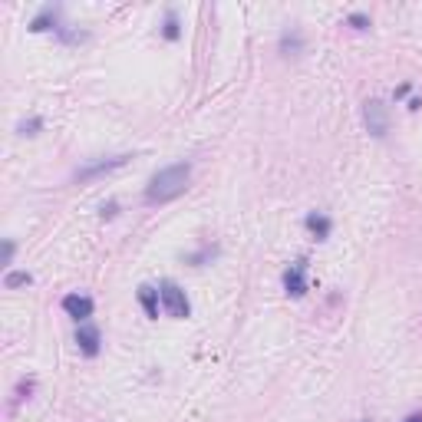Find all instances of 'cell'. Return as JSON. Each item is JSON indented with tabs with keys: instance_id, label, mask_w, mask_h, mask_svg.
I'll list each match as a JSON object with an SVG mask.
<instances>
[{
	"instance_id": "cell-1",
	"label": "cell",
	"mask_w": 422,
	"mask_h": 422,
	"mask_svg": "<svg viewBox=\"0 0 422 422\" xmlns=\"http://www.w3.org/2000/svg\"><path fill=\"white\" fill-rule=\"evenodd\" d=\"M189 179H191V165L189 162L169 165V169H162V172L152 175V181H149V189H146V199L152 201V205H165V201L179 199L181 191L189 189Z\"/></svg>"
},
{
	"instance_id": "cell-2",
	"label": "cell",
	"mask_w": 422,
	"mask_h": 422,
	"mask_svg": "<svg viewBox=\"0 0 422 422\" xmlns=\"http://www.w3.org/2000/svg\"><path fill=\"white\" fill-rule=\"evenodd\" d=\"M159 293H162V307H165V313H169V317L185 320L191 313L189 297H185V291H181L175 281H162V284H159Z\"/></svg>"
},
{
	"instance_id": "cell-3",
	"label": "cell",
	"mask_w": 422,
	"mask_h": 422,
	"mask_svg": "<svg viewBox=\"0 0 422 422\" xmlns=\"http://www.w3.org/2000/svg\"><path fill=\"white\" fill-rule=\"evenodd\" d=\"M132 156H112V159H99V162H89L83 165V169H76V181H93L99 179V175L112 172V169H122V165L129 162Z\"/></svg>"
},
{
	"instance_id": "cell-4",
	"label": "cell",
	"mask_w": 422,
	"mask_h": 422,
	"mask_svg": "<svg viewBox=\"0 0 422 422\" xmlns=\"http://www.w3.org/2000/svg\"><path fill=\"white\" fill-rule=\"evenodd\" d=\"M284 291L291 293V297H303V293H307V258L293 261L284 271Z\"/></svg>"
},
{
	"instance_id": "cell-5",
	"label": "cell",
	"mask_w": 422,
	"mask_h": 422,
	"mask_svg": "<svg viewBox=\"0 0 422 422\" xmlns=\"http://www.w3.org/2000/svg\"><path fill=\"white\" fill-rule=\"evenodd\" d=\"M363 116H366V129H370L373 136L383 139L389 132V112H386V106L379 103V99H370L366 109H363Z\"/></svg>"
},
{
	"instance_id": "cell-6",
	"label": "cell",
	"mask_w": 422,
	"mask_h": 422,
	"mask_svg": "<svg viewBox=\"0 0 422 422\" xmlns=\"http://www.w3.org/2000/svg\"><path fill=\"white\" fill-rule=\"evenodd\" d=\"M63 311L73 320H79V323H86V320L93 317V301H89L86 293H66V297H63Z\"/></svg>"
},
{
	"instance_id": "cell-7",
	"label": "cell",
	"mask_w": 422,
	"mask_h": 422,
	"mask_svg": "<svg viewBox=\"0 0 422 422\" xmlns=\"http://www.w3.org/2000/svg\"><path fill=\"white\" fill-rule=\"evenodd\" d=\"M76 343H79V350L86 356H96L99 353V346H103V333H99V327L96 323H79V330H76Z\"/></svg>"
},
{
	"instance_id": "cell-8",
	"label": "cell",
	"mask_w": 422,
	"mask_h": 422,
	"mask_svg": "<svg viewBox=\"0 0 422 422\" xmlns=\"http://www.w3.org/2000/svg\"><path fill=\"white\" fill-rule=\"evenodd\" d=\"M56 20H60V7L46 4V7L40 10L34 20H30V30H34V34H44V30H60V26H56Z\"/></svg>"
},
{
	"instance_id": "cell-9",
	"label": "cell",
	"mask_w": 422,
	"mask_h": 422,
	"mask_svg": "<svg viewBox=\"0 0 422 422\" xmlns=\"http://www.w3.org/2000/svg\"><path fill=\"white\" fill-rule=\"evenodd\" d=\"M159 301H162V293H159V287H149V284H142V287H139V303H142V311H146V317H152V320L159 317Z\"/></svg>"
},
{
	"instance_id": "cell-10",
	"label": "cell",
	"mask_w": 422,
	"mask_h": 422,
	"mask_svg": "<svg viewBox=\"0 0 422 422\" xmlns=\"http://www.w3.org/2000/svg\"><path fill=\"white\" fill-rule=\"evenodd\" d=\"M307 228H311V234H317L320 241H323V238H330V228H333V224H330L327 215H320V211H311V215H307Z\"/></svg>"
},
{
	"instance_id": "cell-11",
	"label": "cell",
	"mask_w": 422,
	"mask_h": 422,
	"mask_svg": "<svg viewBox=\"0 0 422 422\" xmlns=\"http://www.w3.org/2000/svg\"><path fill=\"white\" fill-rule=\"evenodd\" d=\"M30 281H34V277L26 274V271H10V274L4 277V287L14 291V287H24V284H30Z\"/></svg>"
},
{
	"instance_id": "cell-12",
	"label": "cell",
	"mask_w": 422,
	"mask_h": 422,
	"mask_svg": "<svg viewBox=\"0 0 422 422\" xmlns=\"http://www.w3.org/2000/svg\"><path fill=\"white\" fill-rule=\"evenodd\" d=\"M40 129H44V119H36V116H34V119H26V122H20V126H17L20 136H36Z\"/></svg>"
},
{
	"instance_id": "cell-13",
	"label": "cell",
	"mask_w": 422,
	"mask_h": 422,
	"mask_svg": "<svg viewBox=\"0 0 422 422\" xmlns=\"http://www.w3.org/2000/svg\"><path fill=\"white\" fill-rule=\"evenodd\" d=\"M162 34H165V40H179V34H181V30H179V20H175L172 10H169V17H165V30H162Z\"/></svg>"
},
{
	"instance_id": "cell-14",
	"label": "cell",
	"mask_w": 422,
	"mask_h": 422,
	"mask_svg": "<svg viewBox=\"0 0 422 422\" xmlns=\"http://www.w3.org/2000/svg\"><path fill=\"white\" fill-rule=\"evenodd\" d=\"M14 251H17V244L7 238V241H4V264H10V261H14Z\"/></svg>"
},
{
	"instance_id": "cell-15",
	"label": "cell",
	"mask_w": 422,
	"mask_h": 422,
	"mask_svg": "<svg viewBox=\"0 0 422 422\" xmlns=\"http://www.w3.org/2000/svg\"><path fill=\"white\" fill-rule=\"evenodd\" d=\"M350 24H353L356 30H366V26H370V17H363V14H353V17H350Z\"/></svg>"
},
{
	"instance_id": "cell-16",
	"label": "cell",
	"mask_w": 422,
	"mask_h": 422,
	"mask_svg": "<svg viewBox=\"0 0 422 422\" xmlns=\"http://www.w3.org/2000/svg\"><path fill=\"white\" fill-rule=\"evenodd\" d=\"M116 208H119V205H116V201H109V205H103V218H112V215H116Z\"/></svg>"
},
{
	"instance_id": "cell-17",
	"label": "cell",
	"mask_w": 422,
	"mask_h": 422,
	"mask_svg": "<svg viewBox=\"0 0 422 422\" xmlns=\"http://www.w3.org/2000/svg\"><path fill=\"white\" fill-rule=\"evenodd\" d=\"M406 422H422V413H413V416H409V419H406Z\"/></svg>"
}]
</instances>
